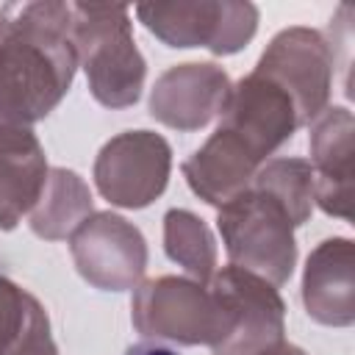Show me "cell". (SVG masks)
<instances>
[{"mask_svg":"<svg viewBox=\"0 0 355 355\" xmlns=\"http://www.w3.org/2000/svg\"><path fill=\"white\" fill-rule=\"evenodd\" d=\"M69 252L80 277L103 291L136 288L147 269L141 230L111 211L86 216L69 236Z\"/></svg>","mask_w":355,"mask_h":355,"instance_id":"obj_6","label":"cell"},{"mask_svg":"<svg viewBox=\"0 0 355 355\" xmlns=\"http://www.w3.org/2000/svg\"><path fill=\"white\" fill-rule=\"evenodd\" d=\"M130 316L141 336L169 338L178 344L216 347L233 327L227 305L208 283L175 275L139 283Z\"/></svg>","mask_w":355,"mask_h":355,"instance_id":"obj_4","label":"cell"},{"mask_svg":"<svg viewBox=\"0 0 355 355\" xmlns=\"http://www.w3.org/2000/svg\"><path fill=\"white\" fill-rule=\"evenodd\" d=\"M263 164L227 130L216 128L208 141L191 153L183 164L186 183L191 191L208 205H225L244 189H250L252 178Z\"/></svg>","mask_w":355,"mask_h":355,"instance_id":"obj_14","label":"cell"},{"mask_svg":"<svg viewBox=\"0 0 355 355\" xmlns=\"http://www.w3.org/2000/svg\"><path fill=\"white\" fill-rule=\"evenodd\" d=\"M255 186L277 197V202L288 211L291 222L300 227L308 222L313 211V169L302 158H272L252 178Z\"/></svg>","mask_w":355,"mask_h":355,"instance_id":"obj_19","label":"cell"},{"mask_svg":"<svg viewBox=\"0 0 355 355\" xmlns=\"http://www.w3.org/2000/svg\"><path fill=\"white\" fill-rule=\"evenodd\" d=\"M72 44L97 103L125 108L139 100L147 64L133 42L128 6L72 3Z\"/></svg>","mask_w":355,"mask_h":355,"instance_id":"obj_2","label":"cell"},{"mask_svg":"<svg viewBox=\"0 0 355 355\" xmlns=\"http://www.w3.org/2000/svg\"><path fill=\"white\" fill-rule=\"evenodd\" d=\"M255 69L291 94L302 125L313 122L327 108L333 89V47L319 31L305 25L280 31Z\"/></svg>","mask_w":355,"mask_h":355,"instance_id":"obj_9","label":"cell"},{"mask_svg":"<svg viewBox=\"0 0 355 355\" xmlns=\"http://www.w3.org/2000/svg\"><path fill=\"white\" fill-rule=\"evenodd\" d=\"M208 286L233 316L230 333L216 347H211L214 355H261L283 341L286 305L277 294V286L239 266L214 272Z\"/></svg>","mask_w":355,"mask_h":355,"instance_id":"obj_7","label":"cell"},{"mask_svg":"<svg viewBox=\"0 0 355 355\" xmlns=\"http://www.w3.org/2000/svg\"><path fill=\"white\" fill-rule=\"evenodd\" d=\"M261 355H308L305 349H300V347H294V344H277V347H272V349H266V352H261Z\"/></svg>","mask_w":355,"mask_h":355,"instance_id":"obj_21","label":"cell"},{"mask_svg":"<svg viewBox=\"0 0 355 355\" xmlns=\"http://www.w3.org/2000/svg\"><path fill=\"white\" fill-rule=\"evenodd\" d=\"M172 150L153 130H125L103 144L94 161L97 191L119 208L150 205L169 180Z\"/></svg>","mask_w":355,"mask_h":355,"instance_id":"obj_8","label":"cell"},{"mask_svg":"<svg viewBox=\"0 0 355 355\" xmlns=\"http://www.w3.org/2000/svg\"><path fill=\"white\" fill-rule=\"evenodd\" d=\"M141 25L169 47H208L216 55L239 53L258 28V8L239 0L141 3Z\"/></svg>","mask_w":355,"mask_h":355,"instance_id":"obj_5","label":"cell"},{"mask_svg":"<svg viewBox=\"0 0 355 355\" xmlns=\"http://www.w3.org/2000/svg\"><path fill=\"white\" fill-rule=\"evenodd\" d=\"M352 133L355 119L347 108H324L311 128V169H313V202L330 216L352 219Z\"/></svg>","mask_w":355,"mask_h":355,"instance_id":"obj_12","label":"cell"},{"mask_svg":"<svg viewBox=\"0 0 355 355\" xmlns=\"http://www.w3.org/2000/svg\"><path fill=\"white\" fill-rule=\"evenodd\" d=\"M164 250L194 280L208 283L216 272V241L208 225L191 211L172 208L164 216Z\"/></svg>","mask_w":355,"mask_h":355,"instance_id":"obj_18","label":"cell"},{"mask_svg":"<svg viewBox=\"0 0 355 355\" xmlns=\"http://www.w3.org/2000/svg\"><path fill=\"white\" fill-rule=\"evenodd\" d=\"M230 94V78L216 64H178L169 67L153 86L150 114L175 130H200L222 114Z\"/></svg>","mask_w":355,"mask_h":355,"instance_id":"obj_11","label":"cell"},{"mask_svg":"<svg viewBox=\"0 0 355 355\" xmlns=\"http://www.w3.org/2000/svg\"><path fill=\"white\" fill-rule=\"evenodd\" d=\"M219 116V128L236 136L261 164L302 128L291 94L258 69L230 86Z\"/></svg>","mask_w":355,"mask_h":355,"instance_id":"obj_10","label":"cell"},{"mask_svg":"<svg viewBox=\"0 0 355 355\" xmlns=\"http://www.w3.org/2000/svg\"><path fill=\"white\" fill-rule=\"evenodd\" d=\"M92 216V191L72 169L53 166L47 172L44 191L31 211V230L39 239L58 241L75 233V227Z\"/></svg>","mask_w":355,"mask_h":355,"instance_id":"obj_17","label":"cell"},{"mask_svg":"<svg viewBox=\"0 0 355 355\" xmlns=\"http://www.w3.org/2000/svg\"><path fill=\"white\" fill-rule=\"evenodd\" d=\"M302 302L319 324L347 327L355 322V247L349 239H324L308 255Z\"/></svg>","mask_w":355,"mask_h":355,"instance_id":"obj_13","label":"cell"},{"mask_svg":"<svg viewBox=\"0 0 355 355\" xmlns=\"http://www.w3.org/2000/svg\"><path fill=\"white\" fill-rule=\"evenodd\" d=\"M125 355H175V352L166 349V347H158V344H136Z\"/></svg>","mask_w":355,"mask_h":355,"instance_id":"obj_20","label":"cell"},{"mask_svg":"<svg viewBox=\"0 0 355 355\" xmlns=\"http://www.w3.org/2000/svg\"><path fill=\"white\" fill-rule=\"evenodd\" d=\"M78 69L72 3H25L0 11V116L33 128L69 92Z\"/></svg>","mask_w":355,"mask_h":355,"instance_id":"obj_1","label":"cell"},{"mask_svg":"<svg viewBox=\"0 0 355 355\" xmlns=\"http://www.w3.org/2000/svg\"><path fill=\"white\" fill-rule=\"evenodd\" d=\"M0 355H58L42 302L0 275Z\"/></svg>","mask_w":355,"mask_h":355,"instance_id":"obj_15","label":"cell"},{"mask_svg":"<svg viewBox=\"0 0 355 355\" xmlns=\"http://www.w3.org/2000/svg\"><path fill=\"white\" fill-rule=\"evenodd\" d=\"M216 225L230 266L247 269L272 286H283L291 277L297 263V225L277 197L250 183V189L219 208Z\"/></svg>","mask_w":355,"mask_h":355,"instance_id":"obj_3","label":"cell"},{"mask_svg":"<svg viewBox=\"0 0 355 355\" xmlns=\"http://www.w3.org/2000/svg\"><path fill=\"white\" fill-rule=\"evenodd\" d=\"M47 158L39 139L0 150V227L11 230L33 211L47 183Z\"/></svg>","mask_w":355,"mask_h":355,"instance_id":"obj_16","label":"cell"}]
</instances>
